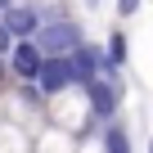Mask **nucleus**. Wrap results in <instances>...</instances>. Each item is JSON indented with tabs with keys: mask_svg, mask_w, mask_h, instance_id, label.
<instances>
[{
	"mask_svg": "<svg viewBox=\"0 0 153 153\" xmlns=\"http://www.w3.org/2000/svg\"><path fill=\"white\" fill-rule=\"evenodd\" d=\"M9 5H14V0H0V14H5V9H9Z\"/></svg>",
	"mask_w": 153,
	"mask_h": 153,
	"instance_id": "obj_9",
	"label": "nucleus"
},
{
	"mask_svg": "<svg viewBox=\"0 0 153 153\" xmlns=\"http://www.w3.org/2000/svg\"><path fill=\"white\" fill-rule=\"evenodd\" d=\"M86 9H99V0H86Z\"/></svg>",
	"mask_w": 153,
	"mask_h": 153,
	"instance_id": "obj_10",
	"label": "nucleus"
},
{
	"mask_svg": "<svg viewBox=\"0 0 153 153\" xmlns=\"http://www.w3.org/2000/svg\"><path fill=\"white\" fill-rule=\"evenodd\" d=\"M68 86H81V81H76L72 54H45V63H41V72H36V90L50 99V95H59V90H68Z\"/></svg>",
	"mask_w": 153,
	"mask_h": 153,
	"instance_id": "obj_4",
	"label": "nucleus"
},
{
	"mask_svg": "<svg viewBox=\"0 0 153 153\" xmlns=\"http://www.w3.org/2000/svg\"><path fill=\"white\" fill-rule=\"evenodd\" d=\"M140 5H144V0H117V18L126 23V18H135L140 14Z\"/></svg>",
	"mask_w": 153,
	"mask_h": 153,
	"instance_id": "obj_8",
	"label": "nucleus"
},
{
	"mask_svg": "<svg viewBox=\"0 0 153 153\" xmlns=\"http://www.w3.org/2000/svg\"><path fill=\"white\" fill-rule=\"evenodd\" d=\"M41 23H45V5L41 0H14V5L0 14V27H5L14 41H32Z\"/></svg>",
	"mask_w": 153,
	"mask_h": 153,
	"instance_id": "obj_3",
	"label": "nucleus"
},
{
	"mask_svg": "<svg viewBox=\"0 0 153 153\" xmlns=\"http://www.w3.org/2000/svg\"><path fill=\"white\" fill-rule=\"evenodd\" d=\"M81 90H86V108H90L95 131H99L104 122H117V113H122V95H126L122 76H90V81H81Z\"/></svg>",
	"mask_w": 153,
	"mask_h": 153,
	"instance_id": "obj_2",
	"label": "nucleus"
},
{
	"mask_svg": "<svg viewBox=\"0 0 153 153\" xmlns=\"http://www.w3.org/2000/svg\"><path fill=\"white\" fill-rule=\"evenodd\" d=\"M41 63H45V54L36 50V41H14L9 54H5V72L14 76V81H36Z\"/></svg>",
	"mask_w": 153,
	"mask_h": 153,
	"instance_id": "obj_5",
	"label": "nucleus"
},
{
	"mask_svg": "<svg viewBox=\"0 0 153 153\" xmlns=\"http://www.w3.org/2000/svg\"><path fill=\"white\" fill-rule=\"evenodd\" d=\"M72 153H104V140H99V131L76 135V149H72Z\"/></svg>",
	"mask_w": 153,
	"mask_h": 153,
	"instance_id": "obj_7",
	"label": "nucleus"
},
{
	"mask_svg": "<svg viewBox=\"0 0 153 153\" xmlns=\"http://www.w3.org/2000/svg\"><path fill=\"white\" fill-rule=\"evenodd\" d=\"M32 41H36L41 54H76V45L86 41V32H81V23L59 5V9H45V23L36 27Z\"/></svg>",
	"mask_w": 153,
	"mask_h": 153,
	"instance_id": "obj_1",
	"label": "nucleus"
},
{
	"mask_svg": "<svg viewBox=\"0 0 153 153\" xmlns=\"http://www.w3.org/2000/svg\"><path fill=\"white\" fill-rule=\"evenodd\" d=\"M104 54H108V63H113V68H126V59H131V41H126V32H122V27H113V32H108Z\"/></svg>",
	"mask_w": 153,
	"mask_h": 153,
	"instance_id": "obj_6",
	"label": "nucleus"
}]
</instances>
